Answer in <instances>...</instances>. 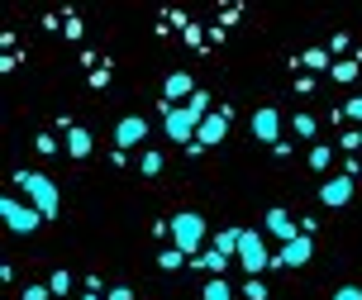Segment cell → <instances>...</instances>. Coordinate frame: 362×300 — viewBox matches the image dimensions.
<instances>
[{
  "mask_svg": "<svg viewBox=\"0 0 362 300\" xmlns=\"http://www.w3.org/2000/svg\"><path fill=\"white\" fill-rule=\"evenodd\" d=\"M15 186H24V195L34 200V210H38V214H57V186L43 177V172H19Z\"/></svg>",
  "mask_w": 362,
  "mask_h": 300,
  "instance_id": "cell-1",
  "label": "cell"
},
{
  "mask_svg": "<svg viewBox=\"0 0 362 300\" xmlns=\"http://www.w3.org/2000/svg\"><path fill=\"white\" fill-rule=\"evenodd\" d=\"M172 238H177V248L191 258V253H200V243H205V219H200L196 210H181L177 219H172Z\"/></svg>",
  "mask_w": 362,
  "mask_h": 300,
  "instance_id": "cell-2",
  "label": "cell"
},
{
  "mask_svg": "<svg viewBox=\"0 0 362 300\" xmlns=\"http://www.w3.org/2000/svg\"><path fill=\"white\" fill-rule=\"evenodd\" d=\"M0 219H5L15 233H34L38 224H43V214H38L34 205H19L15 195H5V200H0Z\"/></svg>",
  "mask_w": 362,
  "mask_h": 300,
  "instance_id": "cell-3",
  "label": "cell"
},
{
  "mask_svg": "<svg viewBox=\"0 0 362 300\" xmlns=\"http://www.w3.org/2000/svg\"><path fill=\"white\" fill-rule=\"evenodd\" d=\"M238 262L248 267L253 277L262 272V267H272V262H267V243H262V238H257L253 229H243V243H238Z\"/></svg>",
  "mask_w": 362,
  "mask_h": 300,
  "instance_id": "cell-4",
  "label": "cell"
},
{
  "mask_svg": "<svg viewBox=\"0 0 362 300\" xmlns=\"http://www.w3.org/2000/svg\"><path fill=\"white\" fill-rule=\"evenodd\" d=\"M224 134H229V115H224V110H219V115H205L196 143H191V153H205V148H210V143H219Z\"/></svg>",
  "mask_w": 362,
  "mask_h": 300,
  "instance_id": "cell-5",
  "label": "cell"
},
{
  "mask_svg": "<svg viewBox=\"0 0 362 300\" xmlns=\"http://www.w3.org/2000/svg\"><path fill=\"white\" fill-rule=\"evenodd\" d=\"M148 139V120L144 115H129V120H119V129H115V143L119 148H134V143Z\"/></svg>",
  "mask_w": 362,
  "mask_h": 300,
  "instance_id": "cell-6",
  "label": "cell"
},
{
  "mask_svg": "<svg viewBox=\"0 0 362 300\" xmlns=\"http://www.w3.org/2000/svg\"><path fill=\"white\" fill-rule=\"evenodd\" d=\"M310 258H315V243H310V233H300V238H291V243L281 248L276 262H281V267H305Z\"/></svg>",
  "mask_w": 362,
  "mask_h": 300,
  "instance_id": "cell-7",
  "label": "cell"
},
{
  "mask_svg": "<svg viewBox=\"0 0 362 300\" xmlns=\"http://www.w3.org/2000/svg\"><path fill=\"white\" fill-rule=\"evenodd\" d=\"M253 134L276 148V143H281V139H276V134H281V115H276V110H257V115H253Z\"/></svg>",
  "mask_w": 362,
  "mask_h": 300,
  "instance_id": "cell-8",
  "label": "cell"
},
{
  "mask_svg": "<svg viewBox=\"0 0 362 300\" xmlns=\"http://www.w3.org/2000/svg\"><path fill=\"white\" fill-rule=\"evenodd\" d=\"M320 200H325V205H348V200H353V177H329L325 186H320Z\"/></svg>",
  "mask_w": 362,
  "mask_h": 300,
  "instance_id": "cell-9",
  "label": "cell"
},
{
  "mask_svg": "<svg viewBox=\"0 0 362 300\" xmlns=\"http://www.w3.org/2000/svg\"><path fill=\"white\" fill-rule=\"evenodd\" d=\"M167 105H177L181 96H186V100H191V96H196V86H191V71H172V76H167Z\"/></svg>",
  "mask_w": 362,
  "mask_h": 300,
  "instance_id": "cell-10",
  "label": "cell"
},
{
  "mask_svg": "<svg viewBox=\"0 0 362 300\" xmlns=\"http://www.w3.org/2000/svg\"><path fill=\"white\" fill-rule=\"evenodd\" d=\"M267 229L276 233L281 243H291V238H300V233H296V224H291V214H286V210H267Z\"/></svg>",
  "mask_w": 362,
  "mask_h": 300,
  "instance_id": "cell-11",
  "label": "cell"
},
{
  "mask_svg": "<svg viewBox=\"0 0 362 300\" xmlns=\"http://www.w3.org/2000/svg\"><path fill=\"white\" fill-rule=\"evenodd\" d=\"M67 153H72V158H86V153H90V134H86V129L67 124Z\"/></svg>",
  "mask_w": 362,
  "mask_h": 300,
  "instance_id": "cell-12",
  "label": "cell"
},
{
  "mask_svg": "<svg viewBox=\"0 0 362 300\" xmlns=\"http://www.w3.org/2000/svg\"><path fill=\"white\" fill-rule=\"evenodd\" d=\"M238 243H243V229H219V238H215V253H224V258H234V253H238Z\"/></svg>",
  "mask_w": 362,
  "mask_h": 300,
  "instance_id": "cell-13",
  "label": "cell"
},
{
  "mask_svg": "<svg viewBox=\"0 0 362 300\" xmlns=\"http://www.w3.org/2000/svg\"><path fill=\"white\" fill-rule=\"evenodd\" d=\"M205 300H234V291L224 277H215V282H205Z\"/></svg>",
  "mask_w": 362,
  "mask_h": 300,
  "instance_id": "cell-14",
  "label": "cell"
},
{
  "mask_svg": "<svg viewBox=\"0 0 362 300\" xmlns=\"http://www.w3.org/2000/svg\"><path fill=\"white\" fill-rule=\"evenodd\" d=\"M200 267H205V272H224V267H229V258H224V253H215V248H210V253H205V258H200Z\"/></svg>",
  "mask_w": 362,
  "mask_h": 300,
  "instance_id": "cell-15",
  "label": "cell"
},
{
  "mask_svg": "<svg viewBox=\"0 0 362 300\" xmlns=\"http://www.w3.org/2000/svg\"><path fill=\"white\" fill-rule=\"evenodd\" d=\"M158 267H167V272H177V267H186V253H181V248H167L163 258H158Z\"/></svg>",
  "mask_w": 362,
  "mask_h": 300,
  "instance_id": "cell-16",
  "label": "cell"
},
{
  "mask_svg": "<svg viewBox=\"0 0 362 300\" xmlns=\"http://www.w3.org/2000/svg\"><path fill=\"white\" fill-rule=\"evenodd\" d=\"M48 291H53V296H67V291H72V277H67V272H53V277H48Z\"/></svg>",
  "mask_w": 362,
  "mask_h": 300,
  "instance_id": "cell-17",
  "label": "cell"
},
{
  "mask_svg": "<svg viewBox=\"0 0 362 300\" xmlns=\"http://www.w3.org/2000/svg\"><path fill=\"white\" fill-rule=\"evenodd\" d=\"M163 172V153H144V177H158Z\"/></svg>",
  "mask_w": 362,
  "mask_h": 300,
  "instance_id": "cell-18",
  "label": "cell"
},
{
  "mask_svg": "<svg viewBox=\"0 0 362 300\" xmlns=\"http://www.w3.org/2000/svg\"><path fill=\"white\" fill-rule=\"evenodd\" d=\"M243 300H267V286H262V282L253 277V282L243 286Z\"/></svg>",
  "mask_w": 362,
  "mask_h": 300,
  "instance_id": "cell-19",
  "label": "cell"
},
{
  "mask_svg": "<svg viewBox=\"0 0 362 300\" xmlns=\"http://www.w3.org/2000/svg\"><path fill=\"white\" fill-rule=\"evenodd\" d=\"M353 76H358L353 62H334V81H353Z\"/></svg>",
  "mask_w": 362,
  "mask_h": 300,
  "instance_id": "cell-20",
  "label": "cell"
},
{
  "mask_svg": "<svg viewBox=\"0 0 362 300\" xmlns=\"http://www.w3.org/2000/svg\"><path fill=\"white\" fill-rule=\"evenodd\" d=\"M329 158H334L329 148H315V153H310V167H320V172H325V167H329Z\"/></svg>",
  "mask_w": 362,
  "mask_h": 300,
  "instance_id": "cell-21",
  "label": "cell"
},
{
  "mask_svg": "<svg viewBox=\"0 0 362 300\" xmlns=\"http://www.w3.org/2000/svg\"><path fill=\"white\" fill-rule=\"evenodd\" d=\"M296 134L310 139V134H315V120H310V115H296Z\"/></svg>",
  "mask_w": 362,
  "mask_h": 300,
  "instance_id": "cell-22",
  "label": "cell"
},
{
  "mask_svg": "<svg viewBox=\"0 0 362 300\" xmlns=\"http://www.w3.org/2000/svg\"><path fill=\"white\" fill-rule=\"evenodd\" d=\"M334 300H362V286H339V291H334Z\"/></svg>",
  "mask_w": 362,
  "mask_h": 300,
  "instance_id": "cell-23",
  "label": "cell"
},
{
  "mask_svg": "<svg viewBox=\"0 0 362 300\" xmlns=\"http://www.w3.org/2000/svg\"><path fill=\"white\" fill-rule=\"evenodd\" d=\"M48 296H53L48 286H29V291H24V300H48Z\"/></svg>",
  "mask_w": 362,
  "mask_h": 300,
  "instance_id": "cell-24",
  "label": "cell"
},
{
  "mask_svg": "<svg viewBox=\"0 0 362 300\" xmlns=\"http://www.w3.org/2000/svg\"><path fill=\"white\" fill-rule=\"evenodd\" d=\"M105 300H134V291H129V286H115V291H110Z\"/></svg>",
  "mask_w": 362,
  "mask_h": 300,
  "instance_id": "cell-25",
  "label": "cell"
},
{
  "mask_svg": "<svg viewBox=\"0 0 362 300\" xmlns=\"http://www.w3.org/2000/svg\"><path fill=\"white\" fill-rule=\"evenodd\" d=\"M348 115H353V120L362 124V96H358V100H348Z\"/></svg>",
  "mask_w": 362,
  "mask_h": 300,
  "instance_id": "cell-26",
  "label": "cell"
},
{
  "mask_svg": "<svg viewBox=\"0 0 362 300\" xmlns=\"http://www.w3.org/2000/svg\"><path fill=\"white\" fill-rule=\"evenodd\" d=\"M81 300H100V296H95V291H90V296H81Z\"/></svg>",
  "mask_w": 362,
  "mask_h": 300,
  "instance_id": "cell-27",
  "label": "cell"
}]
</instances>
